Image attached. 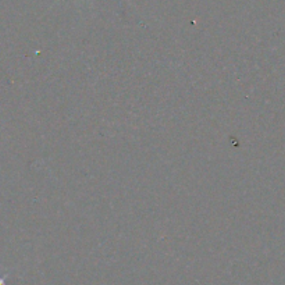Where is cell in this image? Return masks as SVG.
<instances>
[{
	"mask_svg": "<svg viewBox=\"0 0 285 285\" xmlns=\"http://www.w3.org/2000/svg\"><path fill=\"white\" fill-rule=\"evenodd\" d=\"M0 285H7L6 284V276L3 277V276H0Z\"/></svg>",
	"mask_w": 285,
	"mask_h": 285,
	"instance_id": "obj_1",
	"label": "cell"
}]
</instances>
